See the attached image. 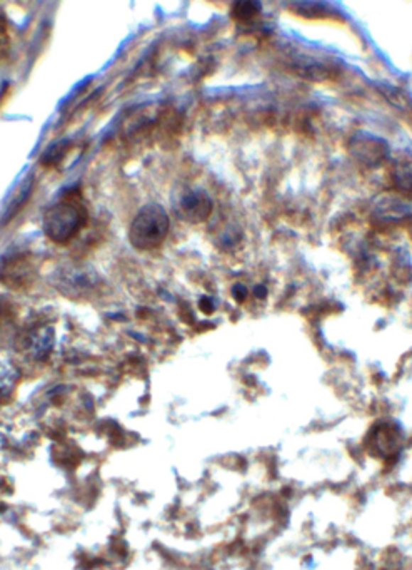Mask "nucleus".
<instances>
[{
	"label": "nucleus",
	"mask_w": 412,
	"mask_h": 570,
	"mask_svg": "<svg viewBox=\"0 0 412 570\" xmlns=\"http://www.w3.org/2000/svg\"><path fill=\"white\" fill-rule=\"evenodd\" d=\"M251 7V2H242V4H237L236 7H234V16H236L237 19H249V17H252L254 14H256V9H257V6L254 7V9H251V11H247V9Z\"/></svg>",
	"instance_id": "6"
},
{
	"label": "nucleus",
	"mask_w": 412,
	"mask_h": 570,
	"mask_svg": "<svg viewBox=\"0 0 412 570\" xmlns=\"http://www.w3.org/2000/svg\"><path fill=\"white\" fill-rule=\"evenodd\" d=\"M200 306H202V311H205V313H212V303L209 300L200 301Z\"/></svg>",
	"instance_id": "8"
},
{
	"label": "nucleus",
	"mask_w": 412,
	"mask_h": 570,
	"mask_svg": "<svg viewBox=\"0 0 412 570\" xmlns=\"http://www.w3.org/2000/svg\"><path fill=\"white\" fill-rule=\"evenodd\" d=\"M246 295H247V290L244 288V286H236V288H234V296H236V300L237 301H244L246 300Z\"/></svg>",
	"instance_id": "7"
},
{
	"label": "nucleus",
	"mask_w": 412,
	"mask_h": 570,
	"mask_svg": "<svg viewBox=\"0 0 412 570\" xmlns=\"http://www.w3.org/2000/svg\"><path fill=\"white\" fill-rule=\"evenodd\" d=\"M169 234V216L161 204L151 203L139 209L129 226V243L137 251H154Z\"/></svg>",
	"instance_id": "2"
},
{
	"label": "nucleus",
	"mask_w": 412,
	"mask_h": 570,
	"mask_svg": "<svg viewBox=\"0 0 412 570\" xmlns=\"http://www.w3.org/2000/svg\"><path fill=\"white\" fill-rule=\"evenodd\" d=\"M0 278H2V281L6 283L7 286H11V288H22V286L28 285L32 280V266L23 260L12 261L11 265L2 271Z\"/></svg>",
	"instance_id": "4"
},
{
	"label": "nucleus",
	"mask_w": 412,
	"mask_h": 570,
	"mask_svg": "<svg viewBox=\"0 0 412 570\" xmlns=\"http://www.w3.org/2000/svg\"><path fill=\"white\" fill-rule=\"evenodd\" d=\"M87 221V208L80 201L62 199L45 211L42 229L49 241L64 246L79 236Z\"/></svg>",
	"instance_id": "1"
},
{
	"label": "nucleus",
	"mask_w": 412,
	"mask_h": 570,
	"mask_svg": "<svg viewBox=\"0 0 412 570\" xmlns=\"http://www.w3.org/2000/svg\"><path fill=\"white\" fill-rule=\"evenodd\" d=\"M394 177L397 184L401 186V189L412 191V157H407V159H401L397 162Z\"/></svg>",
	"instance_id": "5"
},
{
	"label": "nucleus",
	"mask_w": 412,
	"mask_h": 570,
	"mask_svg": "<svg viewBox=\"0 0 412 570\" xmlns=\"http://www.w3.org/2000/svg\"><path fill=\"white\" fill-rule=\"evenodd\" d=\"M175 211L180 219L190 223L199 224L204 223L205 219L212 213V201L207 196V193L200 189H189L180 194V198L175 203Z\"/></svg>",
	"instance_id": "3"
}]
</instances>
